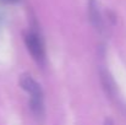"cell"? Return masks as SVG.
Listing matches in <instances>:
<instances>
[{
  "mask_svg": "<svg viewBox=\"0 0 126 125\" xmlns=\"http://www.w3.org/2000/svg\"><path fill=\"white\" fill-rule=\"evenodd\" d=\"M20 86L30 94V109L32 114L37 119L42 120L45 114V108H44V92L41 85L30 74H23L20 77Z\"/></svg>",
  "mask_w": 126,
  "mask_h": 125,
  "instance_id": "obj_1",
  "label": "cell"
},
{
  "mask_svg": "<svg viewBox=\"0 0 126 125\" xmlns=\"http://www.w3.org/2000/svg\"><path fill=\"white\" fill-rule=\"evenodd\" d=\"M23 41L33 60L37 61L39 65H43L45 61V48L41 33L36 30L27 31L23 35Z\"/></svg>",
  "mask_w": 126,
  "mask_h": 125,
  "instance_id": "obj_2",
  "label": "cell"
},
{
  "mask_svg": "<svg viewBox=\"0 0 126 125\" xmlns=\"http://www.w3.org/2000/svg\"><path fill=\"white\" fill-rule=\"evenodd\" d=\"M88 14H89V20L93 25V27L102 32L104 30V22H103V15L100 12L99 5L95 0H89V6H88Z\"/></svg>",
  "mask_w": 126,
  "mask_h": 125,
  "instance_id": "obj_3",
  "label": "cell"
},
{
  "mask_svg": "<svg viewBox=\"0 0 126 125\" xmlns=\"http://www.w3.org/2000/svg\"><path fill=\"white\" fill-rule=\"evenodd\" d=\"M100 81H102V85H103V88L105 89V92L110 97H115L116 96V85H115V81L113 80L110 72L107 71L105 69L100 70Z\"/></svg>",
  "mask_w": 126,
  "mask_h": 125,
  "instance_id": "obj_4",
  "label": "cell"
},
{
  "mask_svg": "<svg viewBox=\"0 0 126 125\" xmlns=\"http://www.w3.org/2000/svg\"><path fill=\"white\" fill-rule=\"evenodd\" d=\"M104 125H114V123H113L110 119H107V120L104 122Z\"/></svg>",
  "mask_w": 126,
  "mask_h": 125,
  "instance_id": "obj_5",
  "label": "cell"
},
{
  "mask_svg": "<svg viewBox=\"0 0 126 125\" xmlns=\"http://www.w3.org/2000/svg\"><path fill=\"white\" fill-rule=\"evenodd\" d=\"M6 1H10V2H15V1H18V0H6Z\"/></svg>",
  "mask_w": 126,
  "mask_h": 125,
  "instance_id": "obj_6",
  "label": "cell"
}]
</instances>
